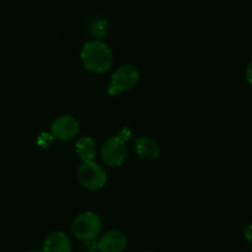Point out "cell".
Returning <instances> with one entry per match:
<instances>
[{
    "label": "cell",
    "mask_w": 252,
    "mask_h": 252,
    "mask_svg": "<svg viewBox=\"0 0 252 252\" xmlns=\"http://www.w3.org/2000/svg\"><path fill=\"white\" fill-rule=\"evenodd\" d=\"M84 66L93 73H106L112 65V52L103 42L93 39L86 42L80 52Z\"/></svg>",
    "instance_id": "1"
},
{
    "label": "cell",
    "mask_w": 252,
    "mask_h": 252,
    "mask_svg": "<svg viewBox=\"0 0 252 252\" xmlns=\"http://www.w3.org/2000/svg\"><path fill=\"white\" fill-rule=\"evenodd\" d=\"M101 226L102 223L97 214L94 212H84L73 220L71 231L76 239L88 243L100 234Z\"/></svg>",
    "instance_id": "2"
},
{
    "label": "cell",
    "mask_w": 252,
    "mask_h": 252,
    "mask_svg": "<svg viewBox=\"0 0 252 252\" xmlns=\"http://www.w3.org/2000/svg\"><path fill=\"white\" fill-rule=\"evenodd\" d=\"M76 177L81 186L90 191L102 189L107 182V175L100 164L93 161H83L76 171Z\"/></svg>",
    "instance_id": "3"
},
{
    "label": "cell",
    "mask_w": 252,
    "mask_h": 252,
    "mask_svg": "<svg viewBox=\"0 0 252 252\" xmlns=\"http://www.w3.org/2000/svg\"><path fill=\"white\" fill-rule=\"evenodd\" d=\"M139 81V71L130 64L120 66L112 74L110 84L107 85L108 95L116 96L123 91H128L134 88Z\"/></svg>",
    "instance_id": "4"
},
{
    "label": "cell",
    "mask_w": 252,
    "mask_h": 252,
    "mask_svg": "<svg viewBox=\"0 0 252 252\" xmlns=\"http://www.w3.org/2000/svg\"><path fill=\"white\" fill-rule=\"evenodd\" d=\"M127 157L126 140L120 135L108 138L101 148V159L106 165L111 167L121 166Z\"/></svg>",
    "instance_id": "5"
},
{
    "label": "cell",
    "mask_w": 252,
    "mask_h": 252,
    "mask_svg": "<svg viewBox=\"0 0 252 252\" xmlns=\"http://www.w3.org/2000/svg\"><path fill=\"white\" fill-rule=\"evenodd\" d=\"M79 132V122L73 116H59L51 126V134L61 142L71 140Z\"/></svg>",
    "instance_id": "6"
},
{
    "label": "cell",
    "mask_w": 252,
    "mask_h": 252,
    "mask_svg": "<svg viewBox=\"0 0 252 252\" xmlns=\"http://www.w3.org/2000/svg\"><path fill=\"white\" fill-rule=\"evenodd\" d=\"M96 248L100 252H123L127 248V238L120 230H110L98 239Z\"/></svg>",
    "instance_id": "7"
},
{
    "label": "cell",
    "mask_w": 252,
    "mask_h": 252,
    "mask_svg": "<svg viewBox=\"0 0 252 252\" xmlns=\"http://www.w3.org/2000/svg\"><path fill=\"white\" fill-rule=\"evenodd\" d=\"M73 245L66 234L63 231H54L49 234L43 244V252H71Z\"/></svg>",
    "instance_id": "8"
},
{
    "label": "cell",
    "mask_w": 252,
    "mask_h": 252,
    "mask_svg": "<svg viewBox=\"0 0 252 252\" xmlns=\"http://www.w3.org/2000/svg\"><path fill=\"white\" fill-rule=\"evenodd\" d=\"M135 153L140 159L154 160L160 155V147L154 139L149 137H140L135 140Z\"/></svg>",
    "instance_id": "9"
},
{
    "label": "cell",
    "mask_w": 252,
    "mask_h": 252,
    "mask_svg": "<svg viewBox=\"0 0 252 252\" xmlns=\"http://www.w3.org/2000/svg\"><path fill=\"white\" fill-rule=\"evenodd\" d=\"M76 154L83 161H93L96 157V142L94 138L85 135L79 138L75 144Z\"/></svg>",
    "instance_id": "10"
},
{
    "label": "cell",
    "mask_w": 252,
    "mask_h": 252,
    "mask_svg": "<svg viewBox=\"0 0 252 252\" xmlns=\"http://www.w3.org/2000/svg\"><path fill=\"white\" fill-rule=\"evenodd\" d=\"M89 31L96 38H102L108 32V21L101 16L94 17L89 24Z\"/></svg>",
    "instance_id": "11"
},
{
    "label": "cell",
    "mask_w": 252,
    "mask_h": 252,
    "mask_svg": "<svg viewBox=\"0 0 252 252\" xmlns=\"http://www.w3.org/2000/svg\"><path fill=\"white\" fill-rule=\"evenodd\" d=\"M52 139H53L52 134H46V133H43V134L39 135L37 143H38L41 147H48V144L52 142Z\"/></svg>",
    "instance_id": "12"
},
{
    "label": "cell",
    "mask_w": 252,
    "mask_h": 252,
    "mask_svg": "<svg viewBox=\"0 0 252 252\" xmlns=\"http://www.w3.org/2000/svg\"><path fill=\"white\" fill-rule=\"evenodd\" d=\"M244 236H245L246 241H248L250 245H252V223L248 224V225L244 228Z\"/></svg>",
    "instance_id": "13"
},
{
    "label": "cell",
    "mask_w": 252,
    "mask_h": 252,
    "mask_svg": "<svg viewBox=\"0 0 252 252\" xmlns=\"http://www.w3.org/2000/svg\"><path fill=\"white\" fill-rule=\"evenodd\" d=\"M246 79H248L249 83L252 85V59L250 61V63L248 64V66H246Z\"/></svg>",
    "instance_id": "14"
},
{
    "label": "cell",
    "mask_w": 252,
    "mask_h": 252,
    "mask_svg": "<svg viewBox=\"0 0 252 252\" xmlns=\"http://www.w3.org/2000/svg\"><path fill=\"white\" fill-rule=\"evenodd\" d=\"M29 252H43V251H38V250H31V251H29Z\"/></svg>",
    "instance_id": "15"
},
{
    "label": "cell",
    "mask_w": 252,
    "mask_h": 252,
    "mask_svg": "<svg viewBox=\"0 0 252 252\" xmlns=\"http://www.w3.org/2000/svg\"><path fill=\"white\" fill-rule=\"evenodd\" d=\"M144 252H150V251H144Z\"/></svg>",
    "instance_id": "16"
}]
</instances>
